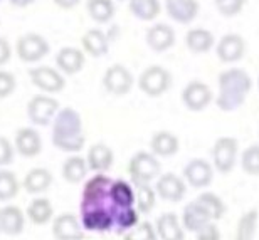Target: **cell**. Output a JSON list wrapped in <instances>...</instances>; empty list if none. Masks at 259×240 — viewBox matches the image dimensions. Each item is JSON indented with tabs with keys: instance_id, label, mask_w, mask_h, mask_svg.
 Here are the masks:
<instances>
[{
	"instance_id": "20",
	"label": "cell",
	"mask_w": 259,
	"mask_h": 240,
	"mask_svg": "<svg viewBox=\"0 0 259 240\" xmlns=\"http://www.w3.org/2000/svg\"><path fill=\"white\" fill-rule=\"evenodd\" d=\"M86 64V54L79 47L66 45L61 47L56 54V67L63 72L64 76H74L82 71Z\"/></svg>"
},
{
	"instance_id": "29",
	"label": "cell",
	"mask_w": 259,
	"mask_h": 240,
	"mask_svg": "<svg viewBox=\"0 0 259 240\" xmlns=\"http://www.w3.org/2000/svg\"><path fill=\"white\" fill-rule=\"evenodd\" d=\"M25 217H27L34 225H46V223H49L54 218V207L49 198L35 197L34 200L29 203L27 210H25Z\"/></svg>"
},
{
	"instance_id": "22",
	"label": "cell",
	"mask_w": 259,
	"mask_h": 240,
	"mask_svg": "<svg viewBox=\"0 0 259 240\" xmlns=\"http://www.w3.org/2000/svg\"><path fill=\"white\" fill-rule=\"evenodd\" d=\"M88 168L93 173H106L115 163V153L105 143H95L90 146L86 155Z\"/></svg>"
},
{
	"instance_id": "42",
	"label": "cell",
	"mask_w": 259,
	"mask_h": 240,
	"mask_svg": "<svg viewBox=\"0 0 259 240\" xmlns=\"http://www.w3.org/2000/svg\"><path fill=\"white\" fill-rule=\"evenodd\" d=\"M17 89V79L10 71L0 69V99L12 96Z\"/></svg>"
},
{
	"instance_id": "16",
	"label": "cell",
	"mask_w": 259,
	"mask_h": 240,
	"mask_svg": "<svg viewBox=\"0 0 259 240\" xmlns=\"http://www.w3.org/2000/svg\"><path fill=\"white\" fill-rule=\"evenodd\" d=\"M84 228L74 213H61L53 218V237L56 240H84Z\"/></svg>"
},
{
	"instance_id": "15",
	"label": "cell",
	"mask_w": 259,
	"mask_h": 240,
	"mask_svg": "<svg viewBox=\"0 0 259 240\" xmlns=\"http://www.w3.org/2000/svg\"><path fill=\"white\" fill-rule=\"evenodd\" d=\"M153 188L157 191L158 198L170 203L182 202L184 197L187 195V183H185L182 176L175 173H162L155 180Z\"/></svg>"
},
{
	"instance_id": "18",
	"label": "cell",
	"mask_w": 259,
	"mask_h": 240,
	"mask_svg": "<svg viewBox=\"0 0 259 240\" xmlns=\"http://www.w3.org/2000/svg\"><path fill=\"white\" fill-rule=\"evenodd\" d=\"M15 153H19L22 158H35L42 151V138L40 133L32 126H25L17 129L14 138Z\"/></svg>"
},
{
	"instance_id": "47",
	"label": "cell",
	"mask_w": 259,
	"mask_h": 240,
	"mask_svg": "<svg viewBox=\"0 0 259 240\" xmlns=\"http://www.w3.org/2000/svg\"><path fill=\"white\" fill-rule=\"evenodd\" d=\"M9 2L17 9H25V7H30L32 4H35L37 0H9Z\"/></svg>"
},
{
	"instance_id": "23",
	"label": "cell",
	"mask_w": 259,
	"mask_h": 240,
	"mask_svg": "<svg viewBox=\"0 0 259 240\" xmlns=\"http://www.w3.org/2000/svg\"><path fill=\"white\" fill-rule=\"evenodd\" d=\"M180 150V139L175 133L160 129L150 138V151L158 158H170L177 155Z\"/></svg>"
},
{
	"instance_id": "44",
	"label": "cell",
	"mask_w": 259,
	"mask_h": 240,
	"mask_svg": "<svg viewBox=\"0 0 259 240\" xmlns=\"http://www.w3.org/2000/svg\"><path fill=\"white\" fill-rule=\"evenodd\" d=\"M221 230L214 222L207 223L205 227H202L199 232L195 233V240H221Z\"/></svg>"
},
{
	"instance_id": "1",
	"label": "cell",
	"mask_w": 259,
	"mask_h": 240,
	"mask_svg": "<svg viewBox=\"0 0 259 240\" xmlns=\"http://www.w3.org/2000/svg\"><path fill=\"white\" fill-rule=\"evenodd\" d=\"M217 96L215 104L221 111H236L246 103L252 89V79L247 71L241 67H227L217 77Z\"/></svg>"
},
{
	"instance_id": "24",
	"label": "cell",
	"mask_w": 259,
	"mask_h": 240,
	"mask_svg": "<svg viewBox=\"0 0 259 240\" xmlns=\"http://www.w3.org/2000/svg\"><path fill=\"white\" fill-rule=\"evenodd\" d=\"M25 213L17 205H5L0 208V223L2 233L9 237H17L25 228Z\"/></svg>"
},
{
	"instance_id": "31",
	"label": "cell",
	"mask_w": 259,
	"mask_h": 240,
	"mask_svg": "<svg viewBox=\"0 0 259 240\" xmlns=\"http://www.w3.org/2000/svg\"><path fill=\"white\" fill-rule=\"evenodd\" d=\"M110 202L118 210H120V208L135 207L133 185L126 180H113V183L110 186Z\"/></svg>"
},
{
	"instance_id": "6",
	"label": "cell",
	"mask_w": 259,
	"mask_h": 240,
	"mask_svg": "<svg viewBox=\"0 0 259 240\" xmlns=\"http://www.w3.org/2000/svg\"><path fill=\"white\" fill-rule=\"evenodd\" d=\"M212 166L217 173L229 175L239 160V141L234 136H221L215 139L210 151Z\"/></svg>"
},
{
	"instance_id": "39",
	"label": "cell",
	"mask_w": 259,
	"mask_h": 240,
	"mask_svg": "<svg viewBox=\"0 0 259 240\" xmlns=\"http://www.w3.org/2000/svg\"><path fill=\"white\" fill-rule=\"evenodd\" d=\"M241 168L246 175L259 176V143L249 145L239 156Z\"/></svg>"
},
{
	"instance_id": "26",
	"label": "cell",
	"mask_w": 259,
	"mask_h": 240,
	"mask_svg": "<svg viewBox=\"0 0 259 240\" xmlns=\"http://www.w3.org/2000/svg\"><path fill=\"white\" fill-rule=\"evenodd\" d=\"M53 181H54V176L48 168L35 166V168L29 170L27 173H25L22 180V188L27 193H30V195L37 197L48 191L51 188V185H53Z\"/></svg>"
},
{
	"instance_id": "11",
	"label": "cell",
	"mask_w": 259,
	"mask_h": 240,
	"mask_svg": "<svg viewBox=\"0 0 259 240\" xmlns=\"http://www.w3.org/2000/svg\"><path fill=\"white\" fill-rule=\"evenodd\" d=\"M180 99H182L184 106L187 108L189 111L200 113L214 101L215 96L207 82L194 79V81H189L187 84L184 86Z\"/></svg>"
},
{
	"instance_id": "43",
	"label": "cell",
	"mask_w": 259,
	"mask_h": 240,
	"mask_svg": "<svg viewBox=\"0 0 259 240\" xmlns=\"http://www.w3.org/2000/svg\"><path fill=\"white\" fill-rule=\"evenodd\" d=\"M15 156V148L14 143L9 138H5L0 134V168H5L7 165H10L14 161Z\"/></svg>"
},
{
	"instance_id": "45",
	"label": "cell",
	"mask_w": 259,
	"mask_h": 240,
	"mask_svg": "<svg viewBox=\"0 0 259 240\" xmlns=\"http://www.w3.org/2000/svg\"><path fill=\"white\" fill-rule=\"evenodd\" d=\"M10 59H12V47H10L9 40L0 37V67H4Z\"/></svg>"
},
{
	"instance_id": "14",
	"label": "cell",
	"mask_w": 259,
	"mask_h": 240,
	"mask_svg": "<svg viewBox=\"0 0 259 240\" xmlns=\"http://www.w3.org/2000/svg\"><path fill=\"white\" fill-rule=\"evenodd\" d=\"M111 183L113 178H110L106 173H95L82 185L81 203H84V205H95V203L110 202Z\"/></svg>"
},
{
	"instance_id": "10",
	"label": "cell",
	"mask_w": 259,
	"mask_h": 240,
	"mask_svg": "<svg viewBox=\"0 0 259 240\" xmlns=\"http://www.w3.org/2000/svg\"><path fill=\"white\" fill-rule=\"evenodd\" d=\"M103 87L108 94L113 96H126L130 91L133 89L135 77L132 71L123 64H111L103 74Z\"/></svg>"
},
{
	"instance_id": "40",
	"label": "cell",
	"mask_w": 259,
	"mask_h": 240,
	"mask_svg": "<svg viewBox=\"0 0 259 240\" xmlns=\"http://www.w3.org/2000/svg\"><path fill=\"white\" fill-rule=\"evenodd\" d=\"M123 240H158V235L153 223L140 222L132 230L123 233Z\"/></svg>"
},
{
	"instance_id": "8",
	"label": "cell",
	"mask_w": 259,
	"mask_h": 240,
	"mask_svg": "<svg viewBox=\"0 0 259 240\" xmlns=\"http://www.w3.org/2000/svg\"><path fill=\"white\" fill-rule=\"evenodd\" d=\"M59 101L51 94H35L27 103V118L35 126H49L59 111Z\"/></svg>"
},
{
	"instance_id": "52",
	"label": "cell",
	"mask_w": 259,
	"mask_h": 240,
	"mask_svg": "<svg viewBox=\"0 0 259 240\" xmlns=\"http://www.w3.org/2000/svg\"><path fill=\"white\" fill-rule=\"evenodd\" d=\"M0 2H2V0H0Z\"/></svg>"
},
{
	"instance_id": "3",
	"label": "cell",
	"mask_w": 259,
	"mask_h": 240,
	"mask_svg": "<svg viewBox=\"0 0 259 240\" xmlns=\"http://www.w3.org/2000/svg\"><path fill=\"white\" fill-rule=\"evenodd\" d=\"M116 207L111 202L95 203V205H79V220L86 232L106 233L115 228Z\"/></svg>"
},
{
	"instance_id": "30",
	"label": "cell",
	"mask_w": 259,
	"mask_h": 240,
	"mask_svg": "<svg viewBox=\"0 0 259 240\" xmlns=\"http://www.w3.org/2000/svg\"><path fill=\"white\" fill-rule=\"evenodd\" d=\"M88 171H90V168H88L86 158H82L77 153L67 156L63 166H61V173H63V178L67 183H79V181L86 180Z\"/></svg>"
},
{
	"instance_id": "19",
	"label": "cell",
	"mask_w": 259,
	"mask_h": 240,
	"mask_svg": "<svg viewBox=\"0 0 259 240\" xmlns=\"http://www.w3.org/2000/svg\"><path fill=\"white\" fill-rule=\"evenodd\" d=\"M163 9L174 22L189 25L199 17L200 4L199 0H163Z\"/></svg>"
},
{
	"instance_id": "27",
	"label": "cell",
	"mask_w": 259,
	"mask_h": 240,
	"mask_svg": "<svg viewBox=\"0 0 259 240\" xmlns=\"http://www.w3.org/2000/svg\"><path fill=\"white\" fill-rule=\"evenodd\" d=\"M180 220H182V225L185 230L194 232V233L199 232L202 227L207 225V223L214 222L210 217V213L207 212L197 200L189 202L187 205L184 207L182 218H180Z\"/></svg>"
},
{
	"instance_id": "21",
	"label": "cell",
	"mask_w": 259,
	"mask_h": 240,
	"mask_svg": "<svg viewBox=\"0 0 259 240\" xmlns=\"http://www.w3.org/2000/svg\"><path fill=\"white\" fill-rule=\"evenodd\" d=\"M158 240H185V228L177 213L165 212L155 222Z\"/></svg>"
},
{
	"instance_id": "50",
	"label": "cell",
	"mask_w": 259,
	"mask_h": 240,
	"mask_svg": "<svg viewBox=\"0 0 259 240\" xmlns=\"http://www.w3.org/2000/svg\"><path fill=\"white\" fill-rule=\"evenodd\" d=\"M116 2H126V0H116Z\"/></svg>"
},
{
	"instance_id": "33",
	"label": "cell",
	"mask_w": 259,
	"mask_h": 240,
	"mask_svg": "<svg viewBox=\"0 0 259 240\" xmlns=\"http://www.w3.org/2000/svg\"><path fill=\"white\" fill-rule=\"evenodd\" d=\"M86 10L91 20H95L96 24L111 22L116 14L115 0H88Z\"/></svg>"
},
{
	"instance_id": "12",
	"label": "cell",
	"mask_w": 259,
	"mask_h": 240,
	"mask_svg": "<svg viewBox=\"0 0 259 240\" xmlns=\"http://www.w3.org/2000/svg\"><path fill=\"white\" fill-rule=\"evenodd\" d=\"M214 166L205 158H192L182 170V178L190 188L202 190L207 188L214 181Z\"/></svg>"
},
{
	"instance_id": "25",
	"label": "cell",
	"mask_w": 259,
	"mask_h": 240,
	"mask_svg": "<svg viewBox=\"0 0 259 240\" xmlns=\"http://www.w3.org/2000/svg\"><path fill=\"white\" fill-rule=\"evenodd\" d=\"M110 37L101 29H88L81 37V49L90 57H103L110 51Z\"/></svg>"
},
{
	"instance_id": "28",
	"label": "cell",
	"mask_w": 259,
	"mask_h": 240,
	"mask_svg": "<svg viewBox=\"0 0 259 240\" xmlns=\"http://www.w3.org/2000/svg\"><path fill=\"white\" fill-rule=\"evenodd\" d=\"M185 45L192 54H205L210 49H214L215 37L209 29L192 27L185 34Z\"/></svg>"
},
{
	"instance_id": "51",
	"label": "cell",
	"mask_w": 259,
	"mask_h": 240,
	"mask_svg": "<svg viewBox=\"0 0 259 240\" xmlns=\"http://www.w3.org/2000/svg\"><path fill=\"white\" fill-rule=\"evenodd\" d=\"M0 22H2V20H0Z\"/></svg>"
},
{
	"instance_id": "38",
	"label": "cell",
	"mask_w": 259,
	"mask_h": 240,
	"mask_svg": "<svg viewBox=\"0 0 259 240\" xmlns=\"http://www.w3.org/2000/svg\"><path fill=\"white\" fill-rule=\"evenodd\" d=\"M140 223V212L137 207H130V208H120L116 210L115 215V228L118 233H125L128 230H132L133 227H137Z\"/></svg>"
},
{
	"instance_id": "36",
	"label": "cell",
	"mask_w": 259,
	"mask_h": 240,
	"mask_svg": "<svg viewBox=\"0 0 259 240\" xmlns=\"http://www.w3.org/2000/svg\"><path fill=\"white\" fill-rule=\"evenodd\" d=\"M157 191L152 186V183L148 185H137L135 188V207L138 208L140 213L147 215L157 205Z\"/></svg>"
},
{
	"instance_id": "48",
	"label": "cell",
	"mask_w": 259,
	"mask_h": 240,
	"mask_svg": "<svg viewBox=\"0 0 259 240\" xmlns=\"http://www.w3.org/2000/svg\"><path fill=\"white\" fill-rule=\"evenodd\" d=\"M256 82H257V89H259V76H257V81Z\"/></svg>"
},
{
	"instance_id": "32",
	"label": "cell",
	"mask_w": 259,
	"mask_h": 240,
	"mask_svg": "<svg viewBox=\"0 0 259 240\" xmlns=\"http://www.w3.org/2000/svg\"><path fill=\"white\" fill-rule=\"evenodd\" d=\"M128 9L135 19L153 22L162 12V4L160 0H128Z\"/></svg>"
},
{
	"instance_id": "34",
	"label": "cell",
	"mask_w": 259,
	"mask_h": 240,
	"mask_svg": "<svg viewBox=\"0 0 259 240\" xmlns=\"http://www.w3.org/2000/svg\"><path fill=\"white\" fill-rule=\"evenodd\" d=\"M257 223H259V212L257 210H247L242 213L241 218L237 220L234 240H254L257 232Z\"/></svg>"
},
{
	"instance_id": "7",
	"label": "cell",
	"mask_w": 259,
	"mask_h": 240,
	"mask_svg": "<svg viewBox=\"0 0 259 240\" xmlns=\"http://www.w3.org/2000/svg\"><path fill=\"white\" fill-rule=\"evenodd\" d=\"M51 45L48 39L40 34L35 32H27L20 35L15 42V54L22 62L27 64H35V62L42 61L46 56L49 54Z\"/></svg>"
},
{
	"instance_id": "2",
	"label": "cell",
	"mask_w": 259,
	"mask_h": 240,
	"mask_svg": "<svg viewBox=\"0 0 259 240\" xmlns=\"http://www.w3.org/2000/svg\"><path fill=\"white\" fill-rule=\"evenodd\" d=\"M51 124V141L58 150L74 155L84 148L86 136L82 131V118L74 108H61Z\"/></svg>"
},
{
	"instance_id": "35",
	"label": "cell",
	"mask_w": 259,
	"mask_h": 240,
	"mask_svg": "<svg viewBox=\"0 0 259 240\" xmlns=\"http://www.w3.org/2000/svg\"><path fill=\"white\" fill-rule=\"evenodd\" d=\"M195 200L210 213V217H212V220H214V222L221 220V218L226 215L227 207H226L224 200H222L217 193H214V191H202L200 195L195 198Z\"/></svg>"
},
{
	"instance_id": "37",
	"label": "cell",
	"mask_w": 259,
	"mask_h": 240,
	"mask_svg": "<svg viewBox=\"0 0 259 240\" xmlns=\"http://www.w3.org/2000/svg\"><path fill=\"white\" fill-rule=\"evenodd\" d=\"M20 181L14 171L0 168V202H9L19 195Z\"/></svg>"
},
{
	"instance_id": "4",
	"label": "cell",
	"mask_w": 259,
	"mask_h": 240,
	"mask_svg": "<svg viewBox=\"0 0 259 240\" xmlns=\"http://www.w3.org/2000/svg\"><path fill=\"white\" fill-rule=\"evenodd\" d=\"M126 170L135 186L148 185L162 175V163L158 161V156H155L152 151H138L128 161Z\"/></svg>"
},
{
	"instance_id": "41",
	"label": "cell",
	"mask_w": 259,
	"mask_h": 240,
	"mask_svg": "<svg viewBox=\"0 0 259 240\" xmlns=\"http://www.w3.org/2000/svg\"><path fill=\"white\" fill-rule=\"evenodd\" d=\"M247 0H214V5L222 17H236L244 10Z\"/></svg>"
},
{
	"instance_id": "17",
	"label": "cell",
	"mask_w": 259,
	"mask_h": 240,
	"mask_svg": "<svg viewBox=\"0 0 259 240\" xmlns=\"http://www.w3.org/2000/svg\"><path fill=\"white\" fill-rule=\"evenodd\" d=\"M175 30L165 22L152 24L145 32V42L153 52H167L175 45Z\"/></svg>"
},
{
	"instance_id": "13",
	"label": "cell",
	"mask_w": 259,
	"mask_h": 240,
	"mask_svg": "<svg viewBox=\"0 0 259 240\" xmlns=\"http://www.w3.org/2000/svg\"><path fill=\"white\" fill-rule=\"evenodd\" d=\"M214 47L217 59L221 62H224V64H236V62H239L244 57L247 44L241 34L229 32L222 35L219 40H215Z\"/></svg>"
},
{
	"instance_id": "46",
	"label": "cell",
	"mask_w": 259,
	"mask_h": 240,
	"mask_svg": "<svg viewBox=\"0 0 259 240\" xmlns=\"http://www.w3.org/2000/svg\"><path fill=\"white\" fill-rule=\"evenodd\" d=\"M54 5H58L59 9H63V10H71V9H74L79 5L81 0H53Z\"/></svg>"
},
{
	"instance_id": "9",
	"label": "cell",
	"mask_w": 259,
	"mask_h": 240,
	"mask_svg": "<svg viewBox=\"0 0 259 240\" xmlns=\"http://www.w3.org/2000/svg\"><path fill=\"white\" fill-rule=\"evenodd\" d=\"M29 79L44 94H58L66 87V77L58 67L37 66L29 71Z\"/></svg>"
},
{
	"instance_id": "49",
	"label": "cell",
	"mask_w": 259,
	"mask_h": 240,
	"mask_svg": "<svg viewBox=\"0 0 259 240\" xmlns=\"http://www.w3.org/2000/svg\"><path fill=\"white\" fill-rule=\"evenodd\" d=\"M0 233H2V223H0Z\"/></svg>"
},
{
	"instance_id": "5",
	"label": "cell",
	"mask_w": 259,
	"mask_h": 240,
	"mask_svg": "<svg viewBox=\"0 0 259 240\" xmlns=\"http://www.w3.org/2000/svg\"><path fill=\"white\" fill-rule=\"evenodd\" d=\"M138 89L148 98H160L172 87V74L167 67L153 64L140 72L137 79Z\"/></svg>"
}]
</instances>
